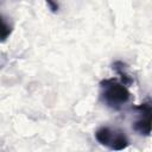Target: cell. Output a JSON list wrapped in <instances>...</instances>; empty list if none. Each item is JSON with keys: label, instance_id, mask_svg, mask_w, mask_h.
<instances>
[{"label": "cell", "instance_id": "obj_3", "mask_svg": "<svg viewBox=\"0 0 152 152\" xmlns=\"http://www.w3.org/2000/svg\"><path fill=\"white\" fill-rule=\"evenodd\" d=\"M134 108L139 112V119L133 125L134 131L141 135H146V137L150 135V133H151V119H152L151 101L147 100Z\"/></svg>", "mask_w": 152, "mask_h": 152}, {"label": "cell", "instance_id": "obj_1", "mask_svg": "<svg viewBox=\"0 0 152 152\" xmlns=\"http://www.w3.org/2000/svg\"><path fill=\"white\" fill-rule=\"evenodd\" d=\"M100 96L107 107L120 109L129 101L131 93L122 82L114 78H106L100 82Z\"/></svg>", "mask_w": 152, "mask_h": 152}, {"label": "cell", "instance_id": "obj_2", "mask_svg": "<svg viewBox=\"0 0 152 152\" xmlns=\"http://www.w3.org/2000/svg\"><path fill=\"white\" fill-rule=\"evenodd\" d=\"M95 139L103 146L114 150V151H121L126 148L129 144V140L125 132L116 129V128H110V127H100L95 132Z\"/></svg>", "mask_w": 152, "mask_h": 152}, {"label": "cell", "instance_id": "obj_5", "mask_svg": "<svg viewBox=\"0 0 152 152\" xmlns=\"http://www.w3.org/2000/svg\"><path fill=\"white\" fill-rule=\"evenodd\" d=\"M11 32H12V27L0 15V42H5L10 37Z\"/></svg>", "mask_w": 152, "mask_h": 152}, {"label": "cell", "instance_id": "obj_4", "mask_svg": "<svg viewBox=\"0 0 152 152\" xmlns=\"http://www.w3.org/2000/svg\"><path fill=\"white\" fill-rule=\"evenodd\" d=\"M112 68L120 75L121 81H122L124 84H126V86L132 84L133 80H132V77L128 75V72L126 71V64H125L124 62H121V61H116V62L113 63V66H112Z\"/></svg>", "mask_w": 152, "mask_h": 152}, {"label": "cell", "instance_id": "obj_6", "mask_svg": "<svg viewBox=\"0 0 152 152\" xmlns=\"http://www.w3.org/2000/svg\"><path fill=\"white\" fill-rule=\"evenodd\" d=\"M46 1V5L49 7V10L53 13H56L58 10H59V6H58V2L56 0H45Z\"/></svg>", "mask_w": 152, "mask_h": 152}]
</instances>
